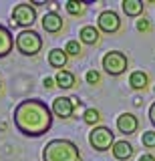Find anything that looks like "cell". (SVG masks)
Wrapping results in <instances>:
<instances>
[{"instance_id":"cell-1","label":"cell","mask_w":155,"mask_h":161,"mask_svg":"<svg viewBox=\"0 0 155 161\" xmlns=\"http://www.w3.org/2000/svg\"><path fill=\"white\" fill-rule=\"evenodd\" d=\"M14 125L26 137H41L53 125V109L41 99L20 101L14 109Z\"/></svg>"},{"instance_id":"cell-2","label":"cell","mask_w":155,"mask_h":161,"mask_svg":"<svg viewBox=\"0 0 155 161\" xmlns=\"http://www.w3.org/2000/svg\"><path fill=\"white\" fill-rule=\"evenodd\" d=\"M42 161H81V151L69 139H53L42 147Z\"/></svg>"},{"instance_id":"cell-3","label":"cell","mask_w":155,"mask_h":161,"mask_svg":"<svg viewBox=\"0 0 155 161\" xmlns=\"http://www.w3.org/2000/svg\"><path fill=\"white\" fill-rule=\"evenodd\" d=\"M14 44H16V50L20 54H24V57H34L42 48V38L34 30H22V32L16 34V42Z\"/></svg>"},{"instance_id":"cell-4","label":"cell","mask_w":155,"mask_h":161,"mask_svg":"<svg viewBox=\"0 0 155 161\" xmlns=\"http://www.w3.org/2000/svg\"><path fill=\"white\" fill-rule=\"evenodd\" d=\"M101 64H103V69H105L107 75L119 77V75H123L125 70H127L129 60H127V57H125V53H121V50H109V53L103 57Z\"/></svg>"},{"instance_id":"cell-5","label":"cell","mask_w":155,"mask_h":161,"mask_svg":"<svg viewBox=\"0 0 155 161\" xmlns=\"http://www.w3.org/2000/svg\"><path fill=\"white\" fill-rule=\"evenodd\" d=\"M89 143H91V147L97 149V151L113 149V145H115V133L109 127L97 125V127H93L91 133H89Z\"/></svg>"},{"instance_id":"cell-6","label":"cell","mask_w":155,"mask_h":161,"mask_svg":"<svg viewBox=\"0 0 155 161\" xmlns=\"http://www.w3.org/2000/svg\"><path fill=\"white\" fill-rule=\"evenodd\" d=\"M34 20H36V10H34V6H30L28 2H22V4H16V6H14L12 22L16 24V26H22V28L30 30Z\"/></svg>"},{"instance_id":"cell-7","label":"cell","mask_w":155,"mask_h":161,"mask_svg":"<svg viewBox=\"0 0 155 161\" xmlns=\"http://www.w3.org/2000/svg\"><path fill=\"white\" fill-rule=\"evenodd\" d=\"M97 28L105 34H115L121 28V18L115 10H103L97 18Z\"/></svg>"},{"instance_id":"cell-8","label":"cell","mask_w":155,"mask_h":161,"mask_svg":"<svg viewBox=\"0 0 155 161\" xmlns=\"http://www.w3.org/2000/svg\"><path fill=\"white\" fill-rule=\"evenodd\" d=\"M53 115L54 117H61V119H71L73 117V111H75V101L69 97H57L53 101Z\"/></svg>"},{"instance_id":"cell-9","label":"cell","mask_w":155,"mask_h":161,"mask_svg":"<svg viewBox=\"0 0 155 161\" xmlns=\"http://www.w3.org/2000/svg\"><path fill=\"white\" fill-rule=\"evenodd\" d=\"M139 129V119L133 113H121L117 117V131L123 135H133Z\"/></svg>"},{"instance_id":"cell-10","label":"cell","mask_w":155,"mask_h":161,"mask_svg":"<svg viewBox=\"0 0 155 161\" xmlns=\"http://www.w3.org/2000/svg\"><path fill=\"white\" fill-rule=\"evenodd\" d=\"M63 24H64V20H63V16H58L57 12H47L42 16V28L47 30V32H51V34L61 32Z\"/></svg>"},{"instance_id":"cell-11","label":"cell","mask_w":155,"mask_h":161,"mask_svg":"<svg viewBox=\"0 0 155 161\" xmlns=\"http://www.w3.org/2000/svg\"><path fill=\"white\" fill-rule=\"evenodd\" d=\"M14 42H16V40H14V36L10 34V30L0 24V58L8 57V54L12 53V47H16Z\"/></svg>"},{"instance_id":"cell-12","label":"cell","mask_w":155,"mask_h":161,"mask_svg":"<svg viewBox=\"0 0 155 161\" xmlns=\"http://www.w3.org/2000/svg\"><path fill=\"white\" fill-rule=\"evenodd\" d=\"M113 157L119 159V161H127L129 157L133 155V145L129 141H115L113 145Z\"/></svg>"},{"instance_id":"cell-13","label":"cell","mask_w":155,"mask_h":161,"mask_svg":"<svg viewBox=\"0 0 155 161\" xmlns=\"http://www.w3.org/2000/svg\"><path fill=\"white\" fill-rule=\"evenodd\" d=\"M67 60H69V54L64 53L63 48H53L48 53V64L53 69H58V70H64L67 67Z\"/></svg>"},{"instance_id":"cell-14","label":"cell","mask_w":155,"mask_h":161,"mask_svg":"<svg viewBox=\"0 0 155 161\" xmlns=\"http://www.w3.org/2000/svg\"><path fill=\"white\" fill-rule=\"evenodd\" d=\"M99 28H95L93 24H87V26H83L81 30H79V38H81V42L83 44H97L99 42Z\"/></svg>"},{"instance_id":"cell-15","label":"cell","mask_w":155,"mask_h":161,"mask_svg":"<svg viewBox=\"0 0 155 161\" xmlns=\"http://www.w3.org/2000/svg\"><path fill=\"white\" fill-rule=\"evenodd\" d=\"M147 83H149V77L143 70H133V73L129 75V85H131L135 91H143L147 87Z\"/></svg>"},{"instance_id":"cell-16","label":"cell","mask_w":155,"mask_h":161,"mask_svg":"<svg viewBox=\"0 0 155 161\" xmlns=\"http://www.w3.org/2000/svg\"><path fill=\"white\" fill-rule=\"evenodd\" d=\"M54 80H57V87H61V89H73L75 83H77V79H75V75L71 70H58Z\"/></svg>"},{"instance_id":"cell-17","label":"cell","mask_w":155,"mask_h":161,"mask_svg":"<svg viewBox=\"0 0 155 161\" xmlns=\"http://www.w3.org/2000/svg\"><path fill=\"white\" fill-rule=\"evenodd\" d=\"M123 12L127 16H139L143 12V2L141 0H123Z\"/></svg>"},{"instance_id":"cell-18","label":"cell","mask_w":155,"mask_h":161,"mask_svg":"<svg viewBox=\"0 0 155 161\" xmlns=\"http://www.w3.org/2000/svg\"><path fill=\"white\" fill-rule=\"evenodd\" d=\"M64 8H67V12L73 14V16H81L85 12V4L83 2H75V0H69V2L64 4Z\"/></svg>"},{"instance_id":"cell-19","label":"cell","mask_w":155,"mask_h":161,"mask_svg":"<svg viewBox=\"0 0 155 161\" xmlns=\"http://www.w3.org/2000/svg\"><path fill=\"white\" fill-rule=\"evenodd\" d=\"M64 53H67L69 57H79V54L83 53L81 44H79V40H69L67 47H64Z\"/></svg>"},{"instance_id":"cell-20","label":"cell","mask_w":155,"mask_h":161,"mask_svg":"<svg viewBox=\"0 0 155 161\" xmlns=\"http://www.w3.org/2000/svg\"><path fill=\"white\" fill-rule=\"evenodd\" d=\"M101 121V113L97 109H87L85 111V123L87 125H97Z\"/></svg>"},{"instance_id":"cell-21","label":"cell","mask_w":155,"mask_h":161,"mask_svg":"<svg viewBox=\"0 0 155 161\" xmlns=\"http://www.w3.org/2000/svg\"><path fill=\"white\" fill-rule=\"evenodd\" d=\"M141 143L147 149H153L155 147V131H145L143 137H141Z\"/></svg>"},{"instance_id":"cell-22","label":"cell","mask_w":155,"mask_h":161,"mask_svg":"<svg viewBox=\"0 0 155 161\" xmlns=\"http://www.w3.org/2000/svg\"><path fill=\"white\" fill-rule=\"evenodd\" d=\"M85 79H87V83H89V85H93V87H95V85H99V83H101V75H99V70H95V69H91V70H89V73H87V77H85Z\"/></svg>"},{"instance_id":"cell-23","label":"cell","mask_w":155,"mask_h":161,"mask_svg":"<svg viewBox=\"0 0 155 161\" xmlns=\"http://www.w3.org/2000/svg\"><path fill=\"white\" fill-rule=\"evenodd\" d=\"M137 30H139V32H147V30H149V22L145 18L137 20Z\"/></svg>"},{"instance_id":"cell-24","label":"cell","mask_w":155,"mask_h":161,"mask_svg":"<svg viewBox=\"0 0 155 161\" xmlns=\"http://www.w3.org/2000/svg\"><path fill=\"white\" fill-rule=\"evenodd\" d=\"M42 85H44V89H53V87H57V80H54V79H44L42 80Z\"/></svg>"},{"instance_id":"cell-25","label":"cell","mask_w":155,"mask_h":161,"mask_svg":"<svg viewBox=\"0 0 155 161\" xmlns=\"http://www.w3.org/2000/svg\"><path fill=\"white\" fill-rule=\"evenodd\" d=\"M149 121H151V125L155 127V103L149 107Z\"/></svg>"},{"instance_id":"cell-26","label":"cell","mask_w":155,"mask_h":161,"mask_svg":"<svg viewBox=\"0 0 155 161\" xmlns=\"http://www.w3.org/2000/svg\"><path fill=\"white\" fill-rule=\"evenodd\" d=\"M139 161H155V155L145 153V155H141V157H139Z\"/></svg>"},{"instance_id":"cell-27","label":"cell","mask_w":155,"mask_h":161,"mask_svg":"<svg viewBox=\"0 0 155 161\" xmlns=\"http://www.w3.org/2000/svg\"><path fill=\"white\" fill-rule=\"evenodd\" d=\"M0 87H2V85H0Z\"/></svg>"}]
</instances>
